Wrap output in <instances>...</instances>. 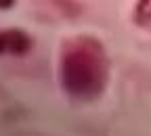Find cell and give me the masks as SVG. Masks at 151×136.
Masks as SVG:
<instances>
[{"label":"cell","instance_id":"2","mask_svg":"<svg viewBox=\"0 0 151 136\" xmlns=\"http://www.w3.org/2000/svg\"><path fill=\"white\" fill-rule=\"evenodd\" d=\"M34 40L23 29H2L0 31V57H23L32 50Z\"/></svg>","mask_w":151,"mask_h":136},{"label":"cell","instance_id":"3","mask_svg":"<svg viewBox=\"0 0 151 136\" xmlns=\"http://www.w3.org/2000/svg\"><path fill=\"white\" fill-rule=\"evenodd\" d=\"M134 23L147 31H151V0H137L134 4Z\"/></svg>","mask_w":151,"mask_h":136},{"label":"cell","instance_id":"1","mask_svg":"<svg viewBox=\"0 0 151 136\" xmlns=\"http://www.w3.org/2000/svg\"><path fill=\"white\" fill-rule=\"evenodd\" d=\"M59 77L73 101L90 103L99 99L109 82V59L103 44L92 36L65 40L59 57Z\"/></svg>","mask_w":151,"mask_h":136},{"label":"cell","instance_id":"4","mask_svg":"<svg viewBox=\"0 0 151 136\" xmlns=\"http://www.w3.org/2000/svg\"><path fill=\"white\" fill-rule=\"evenodd\" d=\"M15 4V0H0V9H9Z\"/></svg>","mask_w":151,"mask_h":136}]
</instances>
